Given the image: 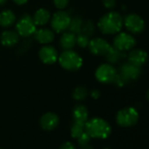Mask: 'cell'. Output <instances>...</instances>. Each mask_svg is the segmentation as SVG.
I'll use <instances>...</instances> for the list:
<instances>
[{"label": "cell", "mask_w": 149, "mask_h": 149, "mask_svg": "<svg viewBox=\"0 0 149 149\" xmlns=\"http://www.w3.org/2000/svg\"><path fill=\"white\" fill-rule=\"evenodd\" d=\"M40 60L47 65H52L58 61V52L51 45H44L39 51Z\"/></svg>", "instance_id": "obj_12"}, {"label": "cell", "mask_w": 149, "mask_h": 149, "mask_svg": "<svg viewBox=\"0 0 149 149\" xmlns=\"http://www.w3.org/2000/svg\"><path fill=\"white\" fill-rule=\"evenodd\" d=\"M90 40H91L90 37L83 33L77 34V45H78L80 47H83V48L87 47L89 46Z\"/></svg>", "instance_id": "obj_26"}, {"label": "cell", "mask_w": 149, "mask_h": 149, "mask_svg": "<svg viewBox=\"0 0 149 149\" xmlns=\"http://www.w3.org/2000/svg\"><path fill=\"white\" fill-rule=\"evenodd\" d=\"M85 127V124H82V123H78V122H74L71 126L70 129V134L74 139H77L82 133H84L85 132L84 130Z\"/></svg>", "instance_id": "obj_24"}, {"label": "cell", "mask_w": 149, "mask_h": 149, "mask_svg": "<svg viewBox=\"0 0 149 149\" xmlns=\"http://www.w3.org/2000/svg\"><path fill=\"white\" fill-rule=\"evenodd\" d=\"M60 45L63 50L73 49V47L77 45V34L71 32L64 33L60 39Z\"/></svg>", "instance_id": "obj_18"}, {"label": "cell", "mask_w": 149, "mask_h": 149, "mask_svg": "<svg viewBox=\"0 0 149 149\" xmlns=\"http://www.w3.org/2000/svg\"><path fill=\"white\" fill-rule=\"evenodd\" d=\"M73 118L74 122H78L82 124H85L89 118V111L88 109L82 104H77L74 107L73 111Z\"/></svg>", "instance_id": "obj_19"}, {"label": "cell", "mask_w": 149, "mask_h": 149, "mask_svg": "<svg viewBox=\"0 0 149 149\" xmlns=\"http://www.w3.org/2000/svg\"><path fill=\"white\" fill-rule=\"evenodd\" d=\"M95 31H96V26H95V24H94V22L92 20H88L86 22H84L81 33L86 34L89 37H91V35L94 34Z\"/></svg>", "instance_id": "obj_25"}, {"label": "cell", "mask_w": 149, "mask_h": 149, "mask_svg": "<svg viewBox=\"0 0 149 149\" xmlns=\"http://www.w3.org/2000/svg\"><path fill=\"white\" fill-rule=\"evenodd\" d=\"M50 19H51V27L53 31L57 33H60L68 30L70 24L71 17L64 10H59L52 16Z\"/></svg>", "instance_id": "obj_6"}, {"label": "cell", "mask_w": 149, "mask_h": 149, "mask_svg": "<svg viewBox=\"0 0 149 149\" xmlns=\"http://www.w3.org/2000/svg\"><path fill=\"white\" fill-rule=\"evenodd\" d=\"M91 136H90L86 132H84V133H82V134L77 138V143H78V145L81 146L89 144L90 141H91Z\"/></svg>", "instance_id": "obj_27"}, {"label": "cell", "mask_w": 149, "mask_h": 149, "mask_svg": "<svg viewBox=\"0 0 149 149\" xmlns=\"http://www.w3.org/2000/svg\"><path fill=\"white\" fill-rule=\"evenodd\" d=\"M136 45V39L130 33H118L113 39L112 46L122 51V52H128L132 49Z\"/></svg>", "instance_id": "obj_9"}, {"label": "cell", "mask_w": 149, "mask_h": 149, "mask_svg": "<svg viewBox=\"0 0 149 149\" xmlns=\"http://www.w3.org/2000/svg\"><path fill=\"white\" fill-rule=\"evenodd\" d=\"M50 19H51L50 13L47 9H44V8H40V9L37 10L34 13L33 17V19L35 25L40 26L47 25L49 22Z\"/></svg>", "instance_id": "obj_21"}, {"label": "cell", "mask_w": 149, "mask_h": 149, "mask_svg": "<svg viewBox=\"0 0 149 149\" xmlns=\"http://www.w3.org/2000/svg\"><path fill=\"white\" fill-rule=\"evenodd\" d=\"M102 3L106 9H113L117 5V0H102Z\"/></svg>", "instance_id": "obj_29"}, {"label": "cell", "mask_w": 149, "mask_h": 149, "mask_svg": "<svg viewBox=\"0 0 149 149\" xmlns=\"http://www.w3.org/2000/svg\"><path fill=\"white\" fill-rule=\"evenodd\" d=\"M104 149H110V148H104Z\"/></svg>", "instance_id": "obj_36"}, {"label": "cell", "mask_w": 149, "mask_h": 149, "mask_svg": "<svg viewBox=\"0 0 149 149\" xmlns=\"http://www.w3.org/2000/svg\"><path fill=\"white\" fill-rule=\"evenodd\" d=\"M139 118V112L135 108L125 107L118 111L116 122L122 127H131L138 123Z\"/></svg>", "instance_id": "obj_4"}, {"label": "cell", "mask_w": 149, "mask_h": 149, "mask_svg": "<svg viewBox=\"0 0 149 149\" xmlns=\"http://www.w3.org/2000/svg\"><path fill=\"white\" fill-rule=\"evenodd\" d=\"M6 2H7V0H0V6H4Z\"/></svg>", "instance_id": "obj_34"}, {"label": "cell", "mask_w": 149, "mask_h": 149, "mask_svg": "<svg viewBox=\"0 0 149 149\" xmlns=\"http://www.w3.org/2000/svg\"><path fill=\"white\" fill-rule=\"evenodd\" d=\"M29 0H13V2L15 4H17L18 6H23L25 4H26Z\"/></svg>", "instance_id": "obj_32"}, {"label": "cell", "mask_w": 149, "mask_h": 149, "mask_svg": "<svg viewBox=\"0 0 149 149\" xmlns=\"http://www.w3.org/2000/svg\"><path fill=\"white\" fill-rule=\"evenodd\" d=\"M146 98H147V100H148V102H149V90H148V91H147V93H146Z\"/></svg>", "instance_id": "obj_35"}, {"label": "cell", "mask_w": 149, "mask_h": 149, "mask_svg": "<svg viewBox=\"0 0 149 149\" xmlns=\"http://www.w3.org/2000/svg\"><path fill=\"white\" fill-rule=\"evenodd\" d=\"M80 149H93V147L89 144H86V145H84V146H80Z\"/></svg>", "instance_id": "obj_33"}, {"label": "cell", "mask_w": 149, "mask_h": 149, "mask_svg": "<svg viewBox=\"0 0 149 149\" xmlns=\"http://www.w3.org/2000/svg\"><path fill=\"white\" fill-rule=\"evenodd\" d=\"M88 95L89 91L84 86H77L72 93V97L76 101H83L88 97Z\"/></svg>", "instance_id": "obj_23"}, {"label": "cell", "mask_w": 149, "mask_h": 149, "mask_svg": "<svg viewBox=\"0 0 149 149\" xmlns=\"http://www.w3.org/2000/svg\"><path fill=\"white\" fill-rule=\"evenodd\" d=\"M111 47V45L103 38H94L91 40L88 46L91 53L97 56H104Z\"/></svg>", "instance_id": "obj_11"}, {"label": "cell", "mask_w": 149, "mask_h": 149, "mask_svg": "<svg viewBox=\"0 0 149 149\" xmlns=\"http://www.w3.org/2000/svg\"><path fill=\"white\" fill-rule=\"evenodd\" d=\"M84 22V21L83 20V19L79 16L73 17L70 19V24H69L68 30L74 34H78L82 32V27H83Z\"/></svg>", "instance_id": "obj_22"}, {"label": "cell", "mask_w": 149, "mask_h": 149, "mask_svg": "<svg viewBox=\"0 0 149 149\" xmlns=\"http://www.w3.org/2000/svg\"><path fill=\"white\" fill-rule=\"evenodd\" d=\"M124 26L128 32L133 34L141 33L146 27L144 19L136 13H130L124 19Z\"/></svg>", "instance_id": "obj_10"}, {"label": "cell", "mask_w": 149, "mask_h": 149, "mask_svg": "<svg viewBox=\"0 0 149 149\" xmlns=\"http://www.w3.org/2000/svg\"><path fill=\"white\" fill-rule=\"evenodd\" d=\"M16 22V15L11 10H4L0 13V26L8 28Z\"/></svg>", "instance_id": "obj_20"}, {"label": "cell", "mask_w": 149, "mask_h": 149, "mask_svg": "<svg viewBox=\"0 0 149 149\" xmlns=\"http://www.w3.org/2000/svg\"><path fill=\"white\" fill-rule=\"evenodd\" d=\"M118 74L127 83L138 79L141 74V67L136 66L128 61L120 65Z\"/></svg>", "instance_id": "obj_7"}, {"label": "cell", "mask_w": 149, "mask_h": 149, "mask_svg": "<svg viewBox=\"0 0 149 149\" xmlns=\"http://www.w3.org/2000/svg\"><path fill=\"white\" fill-rule=\"evenodd\" d=\"M127 61L136 66L142 67L148 60V54L147 53L141 49V48H135V49H131L126 54Z\"/></svg>", "instance_id": "obj_13"}, {"label": "cell", "mask_w": 149, "mask_h": 149, "mask_svg": "<svg viewBox=\"0 0 149 149\" xmlns=\"http://www.w3.org/2000/svg\"><path fill=\"white\" fill-rule=\"evenodd\" d=\"M85 132L93 139H106L111 132L110 124L101 118H93L87 120L84 127Z\"/></svg>", "instance_id": "obj_2"}, {"label": "cell", "mask_w": 149, "mask_h": 149, "mask_svg": "<svg viewBox=\"0 0 149 149\" xmlns=\"http://www.w3.org/2000/svg\"><path fill=\"white\" fill-rule=\"evenodd\" d=\"M118 70L115 67L110 63H104L97 67L95 72V77L96 79L104 84H112L114 79L117 77Z\"/></svg>", "instance_id": "obj_5"}, {"label": "cell", "mask_w": 149, "mask_h": 149, "mask_svg": "<svg viewBox=\"0 0 149 149\" xmlns=\"http://www.w3.org/2000/svg\"><path fill=\"white\" fill-rule=\"evenodd\" d=\"M59 149H77V148L71 142H65L60 146Z\"/></svg>", "instance_id": "obj_30"}, {"label": "cell", "mask_w": 149, "mask_h": 149, "mask_svg": "<svg viewBox=\"0 0 149 149\" xmlns=\"http://www.w3.org/2000/svg\"><path fill=\"white\" fill-rule=\"evenodd\" d=\"M58 61L61 67L67 71H77L84 63L83 58L78 53L72 49L64 50L58 57Z\"/></svg>", "instance_id": "obj_3"}, {"label": "cell", "mask_w": 149, "mask_h": 149, "mask_svg": "<svg viewBox=\"0 0 149 149\" xmlns=\"http://www.w3.org/2000/svg\"><path fill=\"white\" fill-rule=\"evenodd\" d=\"M34 38L35 40L42 45H47L54 41V33L47 28H40L36 29L34 33Z\"/></svg>", "instance_id": "obj_16"}, {"label": "cell", "mask_w": 149, "mask_h": 149, "mask_svg": "<svg viewBox=\"0 0 149 149\" xmlns=\"http://www.w3.org/2000/svg\"><path fill=\"white\" fill-rule=\"evenodd\" d=\"M124 26V18L117 12L104 14L98 21L97 26L104 34H117Z\"/></svg>", "instance_id": "obj_1"}, {"label": "cell", "mask_w": 149, "mask_h": 149, "mask_svg": "<svg viewBox=\"0 0 149 149\" xmlns=\"http://www.w3.org/2000/svg\"><path fill=\"white\" fill-rule=\"evenodd\" d=\"M59 117L54 112H47L41 116L40 125L45 131H52L59 125Z\"/></svg>", "instance_id": "obj_14"}, {"label": "cell", "mask_w": 149, "mask_h": 149, "mask_svg": "<svg viewBox=\"0 0 149 149\" xmlns=\"http://www.w3.org/2000/svg\"><path fill=\"white\" fill-rule=\"evenodd\" d=\"M19 34L15 30H6L0 35V42L4 47H12L19 42Z\"/></svg>", "instance_id": "obj_15"}, {"label": "cell", "mask_w": 149, "mask_h": 149, "mask_svg": "<svg viewBox=\"0 0 149 149\" xmlns=\"http://www.w3.org/2000/svg\"><path fill=\"white\" fill-rule=\"evenodd\" d=\"M104 57H105L106 61H108V63L114 65V64L121 63L126 58V54H125V52H122V51L115 48L113 46H111V48L109 49V51L104 55Z\"/></svg>", "instance_id": "obj_17"}, {"label": "cell", "mask_w": 149, "mask_h": 149, "mask_svg": "<svg viewBox=\"0 0 149 149\" xmlns=\"http://www.w3.org/2000/svg\"><path fill=\"white\" fill-rule=\"evenodd\" d=\"M16 31L19 36L27 38L34 34L36 31V25L33 17L26 14L22 16L16 23Z\"/></svg>", "instance_id": "obj_8"}, {"label": "cell", "mask_w": 149, "mask_h": 149, "mask_svg": "<svg viewBox=\"0 0 149 149\" xmlns=\"http://www.w3.org/2000/svg\"><path fill=\"white\" fill-rule=\"evenodd\" d=\"M54 6L58 9V10H64L65 8H67L69 0H53Z\"/></svg>", "instance_id": "obj_28"}, {"label": "cell", "mask_w": 149, "mask_h": 149, "mask_svg": "<svg viewBox=\"0 0 149 149\" xmlns=\"http://www.w3.org/2000/svg\"><path fill=\"white\" fill-rule=\"evenodd\" d=\"M0 149H1V148H0Z\"/></svg>", "instance_id": "obj_37"}, {"label": "cell", "mask_w": 149, "mask_h": 149, "mask_svg": "<svg viewBox=\"0 0 149 149\" xmlns=\"http://www.w3.org/2000/svg\"><path fill=\"white\" fill-rule=\"evenodd\" d=\"M91 96L94 99H98L100 97V96H101V93H100V91L98 90H93V91H91Z\"/></svg>", "instance_id": "obj_31"}]
</instances>
